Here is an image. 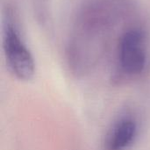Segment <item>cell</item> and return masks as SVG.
<instances>
[{
	"mask_svg": "<svg viewBox=\"0 0 150 150\" xmlns=\"http://www.w3.org/2000/svg\"><path fill=\"white\" fill-rule=\"evenodd\" d=\"M119 59L122 70L127 75H139L144 70L147 55L142 32L130 30L124 33L120 42Z\"/></svg>",
	"mask_w": 150,
	"mask_h": 150,
	"instance_id": "7a4b0ae2",
	"label": "cell"
},
{
	"mask_svg": "<svg viewBox=\"0 0 150 150\" xmlns=\"http://www.w3.org/2000/svg\"><path fill=\"white\" fill-rule=\"evenodd\" d=\"M138 134V124L132 117H122L108 132L105 150H126L134 142Z\"/></svg>",
	"mask_w": 150,
	"mask_h": 150,
	"instance_id": "3957f363",
	"label": "cell"
},
{
	"mask_svg": "<svg viewBox=\"0 0 150 150\" xmlns=\"http://www.w3.org/2000/svg\"><path fill=\"white\" fill-rule=\"evenodd\" d=\"M3 47L7 65L11 73L22 81L32 79L35 72L33 57L12 23L7 22L4 25Z\"/></svg>",
	"mask_w": 150,
	"mask_h": 150,
	"instance_id": "6da1fadb",
	"label": "cell"
}]
</instances>
